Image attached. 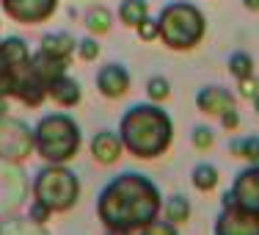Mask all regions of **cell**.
I'll list each match as a JSON object with an SVG mask.
<instances>
[{
	"label": "cell",
	"mask_w": 259,
	"mask_h": 235,
	"mask_svg": "<svg viewBox=\"0 0 259 235\" xmlns=\"http://www.w3.org/2000/svg\"><path fill=\"white\" fill-rule=\"evenodd\" d=\"M240 94L248 97V100H254V97L259 94V80H256L254 75L243 78V80H240Z\"/></svg>",
	"instance_id": "cell-27"
},
{
	"label": "cell",
	"mask_w": 259,
	"mask_h": 235,
	"mask_svg": "<svg viewBox=\"0 0 259 235\" xmlns=\"http://www.w3.org/2000/svg\"><path fill=\"white\" fill-rule=\"evenodd\" d=\"M146 94H149V100H152V103H163V100H168V94H171V83H168V78H163V75L149 78V83H146Z\"/></svg>",
	"instance_id": "cell-21"
},
{
	"label": "cell",
	"mask_w": 259,
	"mask_h": 235,
	"mask_svg": "<svg viewBox=\"0 0 259 235\" xmlns=\"http://www.w3.org/2000/svg\"><path fill=\"white\" fill-rule=\"evenodd\" d=\"M215 235H259V216L229 202L215 219Z\"/></svg>",
	"instance_id": "cell-7"
},
{
	"label": "cell",
	"mask_w": 259,
	"mask_h": 235,
	"mask_svg": "<svg viewBox=\"0 0 259 235\" xmlns=\"http://www.w3.org/2000/svg\"><path fill=\"white\" fill-rule=\"evenodd\" d=\"M193 147L196 150H209V147H212V141H215V136H212V130H209V127H204V125H199L193 130Z\"/></svg>",
	"instance_id": "cell-24"
},
{
	"label": "cell",
	"mask_w": 259,
	"mask_h": 235,
	"mask_svg": "<svg viewBox=\"0 0 259 235\" xmlns=\"http://www.w3.org/2000/svg\"><path fill=\"white\" fill-rule=\"evenodd\" d=\"M0 235H3V227H0Z\"/></svg>",
	"instance_id": "cell-33"
},
{
	"label": "cell",
	"mask_w": 259,
	"mask_h": 235,
	"mask_svg": "<svg viewBox=\"0 0 259 235\" xmlns=\"http://www.w3.org/2000/svg\"><path fill=\"white\" fill-rule=\"evenodd\" d=\"M97 89L102 91L105 97L116 100L130 89V72L121 64H105L100 72H97Z\"/></svg>",
	"instance_id": "cell-10"
},
{
	"label": "cell",
	"mask_w": 259,
	"mask_h": 235,
	"mask_svg": "<svg viewBox=\"0 0 259 235\" xmlns=\"http://www.w3.org/2000/svg\"><path fill=\"white\" fill-rule=\"evenodd\" d=\"M33 147L47 163H66L80 150V127L69 114H47L36 122Z\"/></svg>",
	"instance_id": "cell-3"
},
{
	"label": "cell",
	"mask_w": 259,
	"mask_h": 235,
	"mask_svg": "<svg viewBox=\"0 0 259 235\" xmlns=\"http://www.w3.org/2000/svg\"><path fill=\"white\" fill-rule=\"evenodd\" d=\"M108 235H133L130 230H108Z\"/></svg>",
	"instance_id": "cell-31"
},
{
	"label": "cell",
	"mask_w": 259,
	"mask_h": 235,
	"mask_svg": "<svg viewBox=\"0 0 259 235\" xmlns=\"http://www.w3.org/2000/svg\"><path fill=\"white\" fill-rule=\"evenodd\" d=\"M47 97H53V100L58 105H64V108H75L80 103V83L69 75H61L47 86Z\"/></svg>",
	"instance_id": "cell-13"
},
{
	"label": "cell",
	"mask_w": 259,
	"mask_h": 235,
	"mask_svg": "<svg viewBox=\"0 0 259 235\" xmlns=\"http://www.w3.org/2000/svg\"><path fill=\"white\" fill-rule=\"evenodd\" d=\"M243 6L248 11H259V0H243Z\"/></svg>",
	"instance_id": "cell-29"
},
{
	"label": "cell",
	"mask_w": 259,
	"mask_h": 235,
	"mask_svg": "<svg viewBox=\"0 0 259 235\" xmlns=\"http://www.w3.org/2000/svg\"><path fill=\"white\" fill-rule=\"evenodd\" d=\"M237 205L248 213H256L259 216V163L243 169L237 177H234V185L232 191L224 196V205Z\"/></svg>",
	"instance_id": "cell-6"
},
{
	"label": "cell",
	"mask_w": 259,
	"mask_h": 235,
	"mask_svg": "<svg viewBox=\"0 0 259 235\" xmlns=\"http://www.w3.org/2000/svg\"><path fill=\"white\" fill-rule=\"evenodd\" d=\"M232 152L237 158H245V160H251V163H259V139H256V136L234 139L232 141Z\"/></svg>",
	"instance_id": "cell-18"
},
{
	"label": "cell",
	"mask_w": 259,
	"mask_h": 235,
	"mask_svg": "<svg viewBox=\"0 0 259 235\" xmlns=\"http://www.w3.org/2000/svg\"><path fill=\"white\" fill-rule=\"evenodd\" d=\"M119 136L135 158H160L174 141V122L160 105L138 103L121 116Z\"/></svg>",
	"instance_id": "cell-2"
},
{
	"label": "cell",
	"mask_w": 259,
	"mask_h": 235,
	"mask_svg": "<svg viewBox=\"0 0 259 235\" xmlns=\"http://www.w3.org/2000/svg\"><path fill=\"white\" fill-rule=\"evenodd\" d=\"M221 125L229 127V130H234V127L240 125V114H237V108H234V111H226V114L221 116Z\"/></svg>",
	"instance_id": "cell-28"
},
{
	"label": "cell",
	"mask_w": 259,
	"mask_h": 235,
	"mask_svg": "<svg viewBox=\"0 0 259 235\" xmlns=\"http://www.w3.org/2000/svg\"><path fill=\"white\" fill-rule=\"evenodd\" d=\"M66 61L69 58H58V55H50L45 50H36L30 55V72H33L45 86H50L55 78L66 75Z\"/></svg>",
	"instance_id": "cell-11"
},
{
	"label": "cell",
	"mask_w": 259,
	"mask_h": 235,
	"mask_svg": "<svg viewBox=\"0 0 259 235\" xmlns=\"http://www.w3.org/2000/svg\"><path fill=\"white\" fill-rule=\"evenodd\" d=\"M229 72H232L237 80L254 75V58H251L248 53H232V58H229Z\"/></svg>",
	"instance_id": "cell-20"
},
{
	"label": "cell",
	"mask_w": 259,
	"mask_h": 235,
	"mask_svg": "<svg viewBox=\"0 0 259 235\" xmlns=\"http://www.w3.org/2000/svg\"><path fill=\"white\" fill-rule=\"evenodd\" d=\"M234 94L226 89H221V86H204V89L196 94V105H199V111H204L209 116H224L226 111H234Z\"/></svg>",
	"instance_id": "cell-9"
},
{
	"label": "cell",
	"mask_w": 259,
	"mask_h": 235,
	"mask_svg": "<svg viewBox=\"0 0 259 235\" xmlns=\"http://www.w3.org/2000/svg\"><path fill=\"white\" fill-rule=\"evenodd\" d=\"M190 180H193V185L199 191H212L218 185V169L212 163H199L193 169V175H190Z\"/></svg>",
	"instance_id": "cell-17"
},
{
	"label": "cell",
	"mask_w": 259,
	"mask_h": 235,
	"mask_svg": "<svg viewBox=\"0 0 259 235\" xmlns=\"http://www.w3.org/2000/svg\"><path fill=\"white\" fill-rule=\"evenodd\" d=\"M124 150L121 144V136L119 133H110V130H100L91 139V155H94L100 163H116Z\"/></svg>",
	"instance_id": "cell-12"
},
{
	"label": "cell",
	"mask_w": 259,
	"mask_h": 235,
	"mask_svg": "<svg viewBox=\"0 0 259 235\" xmlns=\"http://www.w3.org/2000/svg\"><path fill=\"white\" fill-rule=\"evenodd\" d=\"M39 50H45L50 55H58V58H69V55L77 50V42H75V36H72V33L58 30V33L41 36V47H39Z\"/></svg>",
	"instance_id": "cell-14"
},
{
	"label": "cell",
	"mask_w": 259,
	"mask_h": 235,
	"mask_svg": "<svg viewBox=\"0 0 259 235\" xmlns=\"http://www.w3.org/2000/svg\"><path fill=\"white\" fill-rule=\"evenodd\" d=\"M160 188L146 175L124 172L102 188L97 213L108 230H141L157 219L163 208Z\"/></svg>",
	"instance_id": "cell-1"
},
{
	"label": "cell",
	"mask_w": 259,
	"mask_h": 235,
	"mask_svg": "<svg viewBox=\"0 0 259 235\" xmlns=\"http://www.w3.org/2000/svg\"><path fill=\"white\" fill-rule=\"evenodd\" d=\"M163 210H165V221H171V224H182V221L190 219V202H188V196H182V194L168 196V202L163 205Z\"/></svg>",
	"instance_id": "cell-16"
},
{
	"label": "cell",
	"mask_w": 259,
	"mask_h": 235,
	"mask_svg": "<svg viewBox=\"0 0 259 235\" xmlns=\"http://www.w3.org/2000/svg\"><path fill=\"white\" fill-rule=\"evenodd\" d=\"M0 97H3V94H0Z\"/></svg>",
	"instance_id": "cell-34"
},
{
	"label": "cell",
	"mask_w": 259,
	"mask_h": 235,
	"mask_svg": "<svg viewBox=\"0 0 259 235\" xmlns=\"http://www.w3.org/2000/svg\"><path fill=\"white\" fill-rule=\"evenodd\" d=\"M141 235H180L177 232V224H171V221H152V224L141 227Z\"/></svg>",
	"instance_id": "cell-23"
},
{
	"label": "cell",
	"mask_w": 259,
	"mask_h": 235,
	"mask_svg": "<svg viewBox=\"0 0 259 235\" xmlns=\"http://www.w3.org/2000/svg\"><path fill=\"white\" fill-rule=\"evenodd\" d=\"M254 108H256V111H259V94H256V97H254Z\"/></svg>",
	"instance_id": "cell-32"
},
{
	"label": "cell",
	"mask_w": 259,
	"mask_h": 235,
	"mask_svg": "<svg viewBox=\"0 0 259 235\" xmlns=\"http://www.w3.org/2000/svg\"><path fill=\"white\" fill-rule=\"evenodd\" d=\"M6 9V14L17 22H25V25H36V22L47 20L55 11L58 0H0Z\"/></svg>",
	"instance_id": "cell-8"
},
{
	"label": "cell",
	"mask_w": 259,
	"mask_h": 235,
	"mask_svg": "<svg viewBox=\"0 0 259 235\" xmlns=\"http://www.w3.org/2000/svg\"><path fill=\"white\" fill-rule=\"evenodd\" d=\"M160 22V39L171 47V50H190L204 39L207 20L193 3L174 0L168 3L157 17Z\"/></svg>",
	"instance_id": "cell-4"
},
{
	"label": "cell",
	"mask_w": 259,
	"mask_h": 235,
	"mask_svg": "<svg viewBox=\"0 0 259 235\" xmlns=\"http://www.w3.org/2000/svg\"><path fill=\"white\" fill-rule=\"evenodd\" d=\"M85 28H89L91 33H108L110 30V11L102 9V6L91 9L89 14H85Z\"/></svg>",
	"instance_id": "cell-19"
},
{
	"label": "cell",
	"mask_w": 259,
	"mask_h": 235,
	"mask_svg": "<svg viewBox=\"0 0 259 235\" xmlns=\"http://www.w3.org/2000/svg\"><path fill=\"white\" fill-rule=\"evenodd\" d=\"M6 111H9V105H6V97H0V122L6 119Z\"/></svg>",
	"instance_id": "cell-30"
},
{
	"label": "cell",
	"mask_w": 259,
	"mask_h": 235,
	"mask_svg": "<svg viewBox=\"0 0 259 235\" xmlns=\"http://www.w3.org/2000/svg\"><path fill=\"white\" fill-rule=\"evenodd\" d=\"M33 196L39 202H45L53 213H64V210L75 208L80 196L77 175L72 169H66L64 163L45 166V169H39V175L33 180Z\"/></svg>",
	"instance_id": "cell-5"
},
{
	"label": "cell",
	"mask_w": 259,
	"mask_h": 235,
	"mask_svg": "<svg viewBox=\"0 0 259 235\" xmlns=\"http://www.w3.org/2000/svg\"><path fill=\"white\" fill-rule=\"evenodd\" d=\"M119 17H121V22L130 28H138L141 22L149 17V6H146V0H121V6H119Z\"/></svg>",
	"instance_id": "cell-15"
},
{
	"label": "cell",
	"mask_w": 259,
	"mask_h": 235,
	"mask_svg": "<svg viewBox=\"0 0 259 235\" xmlns=\"http://www.w3.org/2000/svg\"><path fill=\"white\" fill-rule=\"evenodd\" d=\"M77 55L83 61H97L100 58V42L91 39V36H85V39L77 42Z\"/></svg>",
	"instance_id": "cell-22"
},
{
	"label": "cell",
	"mask_w": 259,
	"mask_h": 235,
	"mask_svg": "<svg viewBox=\"0 0 259 235\" xmlns=\"http://www.w3.org/2000/svg\"><path fill=\"white\" fill-rule=\"evenodd\" d=\"M50 216H53V210L47 208L45 202L36 199L33 205H30V221H33V224H45V221H50Z\"/></svg>",
	"instance_id": "cell-26"
},
{
	"label": "cell",
	"mask_w": 259,
	"mask_h": 235,
	"mask_svg": "<svg viewBox=\"0 0 259 235\" xmlns=\"http://www.w3.org/2000/svg\"><path fill=\"white\" fill-rule=\"evenodd\" d=\"M138 36H141L144 42H155L157 36H160V22H157V20H149V17H146V20L138 25Z\"/></svg>",
	"instance_id": "cell-25"
}]
</instances>
